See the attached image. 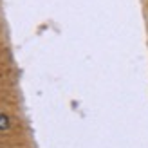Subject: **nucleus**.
<instances>
[{"label":"nucleus","instance_id":"nucleus-1","mask_svg":"<svg viewBox=\"0 0 148 148\" xmlns=\"http://www.w3.org/2000/svg\"><path fill=\"white\" fill-rule=\"evenodd\" d=\"M9 128H11L9 116H5L4 112H0V130H9Z\"/></svg>","mask_w":148,"mask_h":148}]
</instances>
